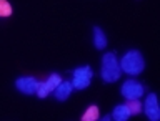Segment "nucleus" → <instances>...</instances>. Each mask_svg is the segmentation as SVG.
<instances>
[{
	"mask_svg": "<svg viewBox=\"0 0 160 121\" xmlns=\"http://www.w3.org/2000/svg\"><path fill=\"white\" fill-rule=\"evenodd\" d=\"M60 81H62V78H60L57 73L50 75V77H48V80H47V81H45V86H47L48 93H52L53 90H55V88H57L58 85H60Z\"/></svg>",
	"mask_w": 160,
	"mask_h": 121,
	"instance_id": "nucleus-10",
	"label": "nucleus"
},
{
	"mask_svg": "<svg viewBox=\"0 0 160 121\" xmlns=\"http://www.w3.org/2000/svg\"><path fill=\"white\" fill-rule=\"evenodd\" d=\"M128 116H130V109H128L127 105H118V106H115L113 113H112V118L117 119V121H125V119H128Z\"/></svg>",
	"mask_w": 160,
	"mask_h": 121,
	"instance_id": "nucleus-8",
	"label": "nucleus"
},
{
	"mask_svg": "<svg viewBox=\"0 0 160 121\" xmlns=\"http://www.w3.org/2000/svg\"><path fill=\"white\" fill-rule=\"evenodd\" d=\"M127 106L130 109V114H138L140 111H142V105H140L138 100H128Z\"/></svg>",
	"mask_w": 160,
	"mask_h": 121,
	"instance_id": "nucleus-12",
	"label": "nucleus"
},
{
	"mask_svg": "<svg viewBox=\"0 0 160 121\" xmlns=\"http://www.w3.org/2000/svg\"><path fill=\"white\" fill-rule=\"evenodd\" d=\"M93 77V72L90 70V67H82L77 68L73 72V80H72V86L77 90H83L90 85V80Z\"/></svg>",
	"mask_w": 160,
	"mask_h": 121,
	"instance_id": "nucleus-3",
	"label": "nucleus"
},
{
	"mask_svg": "<svg viewBox=\"0 0 160 121\" xmlns=\"http://www.w3.org/2000/svg\"><path fill=\"white\" fill-rule=\"evenodd\" d=\"M98 118V108L97 106H90L87 111H85V114L82 116L83 121H95Z\"/></svg>",
	"mask_w": 160,
	"mask_h": 121,
	"instance_id": "nucleus-11",
	"label": "nucleus"
},
{
	"mask_svg": "<svg viewBox=\"0 0 160 121\" xmlns=\"http://www.w3.org/2000/svg\"><path fill=\"white\" fill-rule=\"evenodd\" d=\"M12 15V7L7 0H0V17H8Z\"/></svg>",
	"mask_w": 160,
	"mask_h": 121,
	"instance_id": "nucleus-13",
	"label": "nucleus"
},
{
	"mask_svg": "<svg viewBox=\"0 0 160 121\" xmlns=\"http://www.w3.org/2000/svg\"><path fill=\"white\" fill-rule=\"evenodd\" d=\"M93 45L98 50L105 48V45H107V37L102 32V28H98V27H93Z\"/></svg>",
	"mask_w": 160,
	"mask_h": 121,
	"instance_id": "nucleus-9",
	"label": "nucleus"
},
{
	"mask_svg": "<svg viewBox=\"0 0 160 121\" xmlns=\"http://www.w3.org/2000/svg\"><path fill=\"white\" fill-rule=\"evenodd\" d=\"M72 81H60V85L57 88L53 90L55 93V98L58 100V101H63V100H67L70 96V93H72Z\"/></svg>",
	"mask_w": 160,
	"mask_h": 121,
	"instance_id": "nucleus-7",
	"label": "nucleus"
},
{
	"mask_svg": "<svg viewBox=\"0 0 160 121\" xmlns=\"http://www.w3.org/2000/svg\"><path fill=\"white\" fill-rule=\"evenodd\" d=\"M145 113H147V116L152 121H157L160 118V108H158V103H157V95L150 93L147 96V101H145Z\"/></svg>",
	"mask_w": 160,
	"mask_h": 121,
	"instance_id": "nucleus-6",
	"label": "nucleus"
},
{
	"mask_svg": "<svg viewBox=\"0 0 160 121\" xmlns=\"http://www.w3.org/2000/svg\"><path fill=\"white\" fill-rule=\"evenodd\" d=\"M37 95L40 98H45L48 95V90L45 86V81H38V86H37Z\"/></svg>",
	"mask_w": 160,
	"mask_h": 121,
	"instance_id": "nucleus-14",
	"label": "nucleus"
},
{
	"mask_svg": "<svg viewBox=\"0 0 160 121\" xmlns=\"http://www.w3.org/2000/svg\"><path fill=\"white\" fill-rule=\"evenodd\" d=\"M120 68H122V72L128 73V75L142 73L143 68H145V62H143L140 52H137V50H130V52H127L122 57V60H120Z\"/></svg>",
	"mask_w": 160,
	"mask_h": 121,
	"instance_id": "nucleus-2",
	"label": "nucleus"
},
{
	"mask_svg": "<svg viewBox=\"0 0 160 121\" xmlns=\"http://www.w3.org/2000/svg\"><path fill=\"white\" fill-rule=\"evenodd\" d=\"M143 95V86L135 80H128L123 83L122 86V96H125L127 100H138Z\"/></svg>",
	"mask_w": 160,
	"mask_h": 121,
	"instance_id": "nucleus-4",
	"label": "nucleus"
},
{
	"mask_svg": "<svg viewBox=\"0 0 160 121\" xmlns=\"http://www.w3.org/2000/svg\"><path fill=\"white\" fill-rule=\"evenodd\" d=\"M122 75V68H120V63L117 62V57L115 53H105L102 58V78L105 83H113L117 81Z\"/></svg>",
	"mask_w": 160,
	"mask_h": 121,
	"instance_id": "nucleus-1",
	"label": "nucleus"
},
{
	"mask_svg": "<svg viewBox=\"0 0 160 121\" xmlns=\"http://www.w3.org/2000/svg\"><path fill=\"white\" fill-rule=\"evenodd\" d=\"M15 86L25 95H32V93H37L38 81L32 77H22V78H18L17 81H15Z\"/></svg>",
	"mask_w": 160,
	"mask_h": 121,
	"instance_id": "nucleus-5",
	"label": "nucleus"
}]
</instances>
